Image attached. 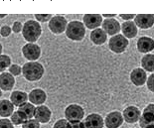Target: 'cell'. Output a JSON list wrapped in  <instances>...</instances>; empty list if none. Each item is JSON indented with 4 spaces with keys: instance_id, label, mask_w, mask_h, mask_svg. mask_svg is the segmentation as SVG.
Segmentation results:
<instances>
[{
    "instance_id": "obj_1",
    "label": "cell",
    "mask_w": 154,
    "mask_h": 128,
    "mask_svg": "<svg viewBox=\"0 0 154 128\" xmlns=\"http://www.w3.org/2000/svg\"><path fill=\"white\" fill-rule=\"evenodd\" d=\"M45 68L39 62H27L22 66V75L29 83H35L44 77Z\"/></svg>"
},
{
    "instance_id": "obj_2",
    "label": "cell",
    "mask_w": 154,
    "mask_h": 128,
    "mask_svg": "<svg viewBox=\"0 0 154 128\" xmlns=\"http://www.w3.org/2000/svg\"><path fill=\"white\" fill-rule=\"evenodd\" d=\"M42 35V26L36 20H27L23 24L22 37L28 43H36Z\"/></svg>"
},
{
    "instance_id": "obj_3",
    "label": "cell",
    "mask_w": 154,
    "mask_h": 128,
    "mask_svg": "<svg viewBox=\"0 0 154 128\" xmlns=\"http://www.w3.org/2000/svg\"><path fill=\"white\" fill-rule=\"evenodd\" d=\"M66 36L68 39L74 42H81L86 37V27L84 23L79 20H73L68 23L66 29Z\"/></svg>"
},
{
    "instance_id": "obj_4",
    "label": "cell",
    "mask_w": 154,
    "mask_h": 128,
    "mask_svg": "<svg viewBox=\"0 0 154 128\" xmlns=\"http://www.w3.org/2000/svg\"><path fill=\"white\" fill-rule=\"evenodd\" d=\"M68 21L63 15H53L48 22V28L54 35H61L66 32Z\"/></svg>"
},
{
    "instance_id": "obj_5",
    "label": "cell",
    "mask_w": 154,
    "mask_h": 128,
    "mask_svg": "<svg viewBox=\"0 0 154 128\" xmlns=\"http://www.w3.org/2000/svg\"><path fill=\"white\" fill-rule=\"evenodd\" d=\"M22 55L28 62H37L41 57L42 50L41 47L36 43H26L21 49Z\"/></svg>"
},
{
    "instance_id": "obj_6",
    "label": "cell",
    "mask_w": 154,
    "mask_h": 128,
    "mask_svg": "<svg viewBox=\"0 0 154 128\" xmlns=\"http://www.w3.org/2000/svg\"><path fill=\"white\" fill-rule=\"evenodd\" d=\"M65 119H67L69 122L73 121H82L85 117V109L81 105L76 103L68 105L64 110Z\"/></svg>"
},
{
    "instance_id": "obj_7",
    "label": "cell",
    "mask_w": 154,
    "mask_h": 128,
    "mask_svg": "<svg viewBox=\"0 0 154 128\" xmlns=\"http://www.w3.org/2000/svg\"><path fill=\"white\" fill-rule=\"evenodd\" d=\"M128 47V40L122 34L114 35L109 42V48L111 52L116 54H121Z\"/></svg>"
},
{
    "instance_id": "obj_8",
    "label": "cell",
    "mask_w": 154,
    "mask_h": 128,
    "mask_svg": "<svg viewBox=\"0 0 154 128\" xmlns=\"http://www.w3.org/2000/svg\"><path fill=\"white\" fill-rule=\"evenodd\" d=\"M122 113L119 111H111L104 118V126L106 128H119L123 124Z\"/></svg>"
},
{
    "instance_id": "obj_9",
    "label": "cell",
    "mask_w": 154,
    "mask_h": 128,
    "mask_svg": "<svg viewBox=\"0 0 154 128\" xmlns=\"http://www.w3.org/2000/svg\"><path fill=\"white\" fill-rule=\"evenodd\" d=\"M138 121L141 128H146L154 124V103H150L144 108Z\"/></svg>"
},
{
    "instance_id": "obj_10",
    "label": "cell",
    "mask_w": 154,
    "mask_h": 128,
    "mask_svg": "<svg viewBox=\"0 0 154 128\" xmlns=\"http://www.w3.org/2000/svg\"><path fill=\"white\" fill-rule=\"evenodd\" d=\"M47 100V93L42 88H34L28 93V101L34 105H43Z\"/></svg>"
},
{
    "instance_id": "obj_11",
    "label": "cell",
    "mask_w": 154,
    "mask_h": 128,
    "mask_svg": "<svg viewBox=\"0 0 154 128\" xmlns=\"http://www.w3.org/2000/svg\"><path fill=\"white\" fill-rule=\"evenodd\" d=\"M34 118L40 124H46L51 120L52 118V110L46 105H39L36 107Z\"/></svg>"
},
{
    "instance_id": "obj_12",
    "label": "cell",
    "mask_w": 154,
    "mask_h": 128,
    "mask_svg": "<svg viewBox=\"0 0 154 128\" xmlns=\"http://www.w3.org/2000/svg\"><path fill=\"white\" fill-rule=\"evenodd\" d=\"M85 128H103L104 120L103 116L99 113H91L85 118L84 121Z\"/></svg>"
},
{
    "instance_id": "obj_13",
    "label": "cell",
    "mask_w": 154,
    "mask_h": 128,
    "mask_svg": "<svg viewBox=\"0 0 154 128\" xmlns=\"http://www.w3.org/2000/svg\"><path fill=\"white\" fill-rule=\"evenodd\" d=\"M85 27L91 30L97 29L103 24V15L100 14H85L83 17Z\"/></svg>"
},
{
    "instance_id": "obj_14",
    "label": "cell",
    "mask_w": 154,
    "mask_h": 128,
    "mask_svg": "<svg viewBox=\"0 0 154 128\" xmlns=\"http://www.w3.org/2000/svg\"><path fill=\"white\" fill-rule=\"evenodd\" d=\"M122 116L125 122L132 124L139 120L140 116H141V112H140L138 107H136L134 105H130V106H127L125 109L123 110Z\"/></svg>"
},
{
    "instance_id": "obj_15",
    "label": "cell",
    "mask_w": 154,
    "mask_h": 128,
    "mask_svg": "<svg viewBox=\"0 0 154 128\" xmlns=\"http://www.w3.org/2000/svg\"><path fill=\"white\" fill-rule=\"evenodd\" d=\"M103 30L106 33V35H110L111 37L114 35H117L120 31V24L119 22L114 18L111 19H106V20L103 21Z\"/></svg>"
},
{
    "instance_id": "obj_16",
    "label": "cell",
    "mask_w": 154,
    "mask_h": 128,
    "mask_svg": "<svg viewBox=\"0 0 154 128\" xmlns=\"http://www.w3.org/2000/svg\"><path fill=\"white\" fill-rule=\"evenodd\" d=\"M130 81L135 87H142L146 84L147 74L142 68H136L130 73Z\"/></svg>"
},
{
    "instance_id": "obj_17",
    "label": "cell",
    "mask_w": 154,
    "mask_h": 128,
    "mask_svg": "<svg viewBox=\"0 0 154 128\" xmlns=\"http://www.w3.org/2000/svg\"><path fill=\"white\" fill-rule=\"evenodd\" d=\"M136 47L140 53L148 54L149 52H152L154 50V39L147 37V36L140 37L137 41Z\"/></svg>"
},
{
    "instance_id": "obj_18",
    "label": "cell",
    "mask_w": 154,
    "mask_h": 128,
    "mask_svg": "<svg viewBox=\"0 0 154 128\" xmlns=\"http://www.w3.org/2000/svg\"><path fill=\"white\" fill-rule=\"evenodd\" d=\"M135 25L141 29H149L154 25V15L137 14L135 15Z\"/></svg>"
},
{
    "instance_id": "obj_19",
    "label": "cell",
    "mask_w": 154,
    "mask_h": 128,
    "mask_svg": "<svg viewBox=\"0 0 154 128\" xmlns=\"http://www.w3.org/2000/svg\"><path fill=\"white\" fill-rule=\"evenodd\" d=\"M15 83V78L11 74L6 72L0 74V90L2 91H10L13 90Z\"/></svg>"
},
{
    "instance_id": "obj_20",
    "label": "cell",
    "mask_w": 154,
    "mask_h": 128,
    "mask_svg": "<svg viewBox=\"0 0 154 128\" xmlns=\"http://www.w3.org/2000/svg\"><path fill=\"white\" fill-rule=\"evenodd\" d=\"M10 101L16 107H20L24 103L28 102V93L22 90H14L10 94Z\"/></svg>"
},
{
    "instance_id": "obj_21",
    "label": "cell",
    "mask_w": 154,
    "mask_h": 128,
    "mask_svg": "<svg viewBox=\"0 0 154 128\" xmlns=\"http://www.w3.org/2000/svg\"><path fill=\"white\" fill-rule=\"evenodd\" d=\"M120 30L122 31V35L126 39H132L137 35V26L133 21H125L120 25Z\"/></svg>"
},
{
    "instance_id": "obj_22",
    "label": "cell",
    "mask_w": 154,
    "mask_h": 128,
    "mask_svg": "<svg viewBox=\"0 0 154 128\" xmlns=\"http://www.w3.org/2000/svg\"><path fill=\"white\" fill-rule=\"evenodd\" d=\"M90 39H91V41L93 42V44L97 46H100L106 42L107 35L101 28H97L91 32Z\"/></svg>"
},
{
    "instance_id": "obj_23",
    "label": "cell",
    "mask_w": 154,
    "mask_h": 128,
    "mask_svg": "<svg viewBox=\"0 0 154 128\" xmlns=\"http://www.w3.org/2000/svg\"><path fill=\"white\" fill-rule=\"evenodd\" d=\"M15 106L8 99H0V117L8 118L14 112Z\"/></svg>"
},
{
    "instance_id": "obj_24",
    "label": "cell",
    "mask_w": 154,
    "mask_h": 128,
    "mask_svg": "<svg viewBox=\"0 0 154 128\" xmlns=\"http://www.w3.org/2000/svg\"><path fill=\"white\" fill-rule=\"evenodd\" d=\"M142 69L145 72H154V54H146L141 59Z\"/></svg>"
},
{
    "instance_id": "obj_25",
    "label": "cell",
    "mask_w": 154,
    "mask_h": 128,
    "mask_svg": "<svg viewBox=\"0 0 154 128\" xmlns=\"http://www.w3.org/2000/svg\"><path fill=\"white\" fill-rule=\"evenodd\" d=\"M28 118L27 116L25 115L24 113L22 112L20 110H16L13 112V114L10 116V120L11 122L13 123V125H16V126H19V125H22L24 124V122L27 120Z\"/></svg>"
},
{
    "instance_id": "obj_26",
    "label": "cell",
    "mask_w": 154,
    "mask_h": 128,
    "mask_svg": "<svg viewBox=\"0 0 154 128\" xmlns=\"http://www.w3.org/2000/svg\"><path fill=\"white\" fill-rule=\"evenodd\" d=\"M35 109L36 106L34 104H32L30 102H26L20 107H18V110L22 111L23 113L27 116L28 119H31V118H34V114H35Z\"/></svg>"
},
{
    "instance_id": "obj_27",
    "label": "cell",
    "mask_w": 154,
    "mask_h": 128,
    "mask_svg": "<svg viewBox=\"0 0 154 128\" xmlns=\"http://www.w3.org/2000/svg\"><path fill=\"white\" fill-rule=\"evenodd\" d=\"M12 65V60L10 56L2 54L0 56V73H4V72L9 69V67Z\"/></svg>"
},
{
    "instance_id": "obj_28",
    "label": "cell",
    "mask_w": 154,
    "mask_h": 128,
    "mask_svg": "<svg viewBox=\"0 0 154 128\" xmlns=\"http://www.w3.org/2000/svg\"><path fill=\"white\" fill-rule=\"evenodd\" d=\"M8 73L11 74L13 77H19L20 75H22V67L20 65L17 64H12L8 69Z\"/></svg>"
},
{
    "instance_id": "obj_29",
    "label": "cell",
    "mask_w": 154,
    "mask_h": 128,
    "mask_svg": "<svg viewBox=\"0 0 154 128\" xmlns=\"http://www.w3.org/2000/svg\"><path fill=\"white\" fill-rule=\"evenodd\" d=\"M22 128H40V123L35 118H31V119H27L24 124H22Z\"/></svg>"
},
{
    "instance_id": "obj_30",
    "label": "cell",
    "mask_w": 154,
    "mask_h": 128,
    "mask_svg": "<svg viewBox=\"0 0 154 128\" xmlns=\"http://www.w3.org/2000/svg\"><path fill=\"white\" fill-rule=\"evenodd\" d=\"M36 21L39 23H47L50 21V19L53 17L52 14H34Z\"/></svg>"
},
{
    "instance_id": "obj_31",
    "label": "cell",
    "mask_w": 154,
    "mask_h": 128,
    "mask_svg": "<svg viewBox=\"0 0 154 128\" xmlns=\"http://www.w3.org/2000/svg\"><path fill=\"white\" fill-rule=\"evenodd\" d=\"M53 128H70V122L65 118H61L54 123Z\"/></svg>"
},
{
    "instance_id": "obj_32",
    "label": "cell",
    "mask_w": 154,
    "mask_h": 128,
    "mask_svg": "<svg viewBox=\"0 0 154 128\" xmlns=\"http://www.w3.org/2000/svg\"><path fill=\"white\" fill-rule=\"evenodd\" d=\"M11 32H12V29L10 26H8V25H3L1 26V28H0V36L3 38L9 37V36L11 35Z\"/></svg>"
},
{
    "instance_id": "obj_33",
    "label": "cell",
    "mask_w": 154,
    "mask_h": 128,
    "mask_svg": "<svg viewBox=\"0 0 154 128\" xmlns=\"http://www.w3.org/2000/svg\"><path fill=\"white\" fill-rule=\"evenodd\" d=\"M0 128H14V125L8 118H0Z\"/></svg>"
},
{
    "instance_id": "obj_34",
    "label": "cell",
    "mask_w": 154,
    "mask_h": 128,
    "mask_svg": "<svg viewBox=\"0 0 154 128\" xmlns=\"http://www.w3.org/2000/svg\"><path fill=\"white\" fill-rule=\"evenodd\" d=\"M12 32H14L15 34H18V33H22V29H23V24L20 21H15L11 26Z\"/></svg>"
},
{
    "instance_id": "obj_35",
    "label": "cell",
    "mask_w": 154,
    "mask_h": 128,
    "mask_svg": "<svg viewBox=\"0 0 154 128\" xmlns=\"http://www.w3.org/2000/svg\"><path fill=\"white\" fill-rule=\"evenodd\" d=\"M146 84H147V88H148L151 93H154V73L148 77V78H147V81H146Z\"/></svg>"
},
{
    "instance_id": "obj_36",
    "label": "cell",
    "mask_w": 154,
    "mask_h": 128,
    "mask_svg": "<svg viewBox=\"0 0 154 128\" xmlns=\"http://www.w3.org/2000/svg\"><path fill=\"white\" fill-rule=\"evenodd\" d=\"M70 128H85L83 121H73L70 122Z\"/></svg>"
},
{
    "instance_id": "obj_37",
    "label": "cell",
    "mask_w": 154,
    "mask_h": 128,
    "mask_svg": "<svg viewBox=\"0 0 154 128\" xmlns=\"http://www.w3.org/2000/svg\"><path fill=\"white\" fill-rule=\"evenodd\" d=\"M119 16L125 21H130L131 19L135 18V15H134V14H120Z\"/></svg>"
},
{
    "instance_id": "obj_38",
    "label": "cell",
    "mask_w": 154,
    "mask_h": 128,
    "mask_svg": "<svg viewBox=\"0 0 154 128\" xmlns=\"http://www.w3.org/2000/svg\"><path fill=\"white\" fill-rule=\"evenodd\" d=\"M103 17H106V19H111V18L116 17V14H103Z\"/></svg>"
},
{
    "instance_id": "obj_39",
    "label": "cell",
    "mask_w": 154,
    "mask_h": 128,
    "mask_svg": "<svg viewBox=\"0 0 154 128\" xmlns=\"http://www.w3.org/2000/svg\"><path fill=\"white\" fill-rule=\"evenodd\" d=\"M2 52H3V46L1 43H0V56L2 55Z\"/></svg>"
},
{
    "instance_id": "obj_40",
    "label": "cell",
    "mask_w": 154,
    "mask_h": 128,
    "mask_svg": "<svg viewBox=\"0 0 154 128\" xmlns=\"http://www.w3.org/2000/svg\"><path fill=\"white\" fill-rule=\"evenodd\" d=\"M6 16H7V14H0V19H3V18H5Z\"/></svg>"
},
{
    "instance_id": "obj_41",
    "label": "cell",
    "mask_w": 154,
    "mask_h": 128,
    "mask_svg": "<svg viewBox=\"0 0 154 128\" xmlns=\"http://www.w3.org/2000/svg\"><path fill=\"white\" fill-rule=\"evenodd\" d=\"M146 128H154V124H152V125H150V126L146 127Z\"/></svg>"
},
{
    "instance_id": "obj_42",
    "label": "cell",
    "mask_w": 154,
    "mask_h": 128,
    "mask_svg": "<svg viewBox=\"0 0 154 128\" xmlns=\"http://www.w3.org/2000/svg\"><path fill=\"white\" fill-rule=\"evenodd\" d=\"M2 94H3V93H2V90H0V97H2Z\"/></svg>"
}]
</instances>
